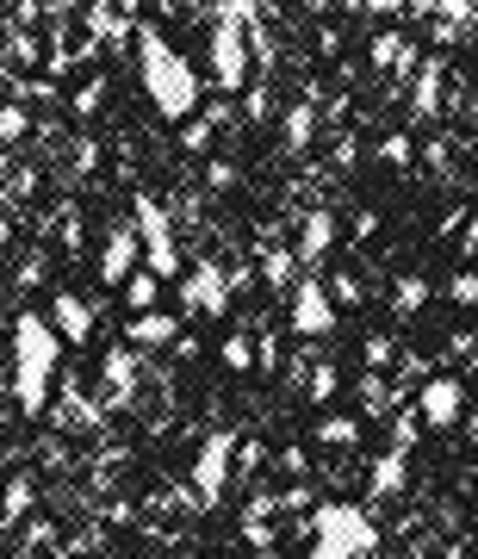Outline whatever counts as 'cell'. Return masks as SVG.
I'll return each instance as SVG.
<instances>
[{"label":"cell","instance_id":"2","mask_svg":"<svg viewBox=\"0 0 478 559\" xmlns=\"http://www.w3.org/2000/svg\"><path fill=\"white\" fill-rule=\"evenodd\" d=\"M138 69H143V94L156 100L162 119H187V112L200 106V75H193V62L180 57L156 25L138 32Z\"/></svg>","mask_w":478,"mask_h":559},{"label":"cell","instance_id":"5","mask_svg":"<svg viewBox=\"0 0 478 559\" xmlns=\"http://www.w3.org/2000/svg\"><path fill=\"white\" fill-rule=\"evenodd\" d=\"M212 81H218L224 94H237L242 81H249V44H242V25L224 20L212 25Z\"/></svg>","mask_w":478,"mask_h":559},{"label":"cell","instance_id":"23","mask_svg":"<svg viewBox=\"0 0 478 559\" xmlns=\"http://www.w3.org/2000/svg\"><path fill=\"white\" fill-rule=\"evenodd\" d=\"M330 392H336V367H318V380H311V399H330Z\"/></svg>","mask_w":478,"mask_h":559},{"label":"cell","instance_id":"21","mask_svg":"<svg viewBox=\"0 0 478 559\" xmlns=\"http://www.w3.org/2000/svg\"><path fill=\"white\" fill-rule=\"evenodd\" d=\"M106 380H112V392H124V385L138 380V360H131V355H112V360H106Z\"/></svg>","mask_w":478,"mask_h":559},{"label":"cell","instance_id":"11","mask_svg":"<svg viewBox=\"0 0 478 559\" xmlns=\"http://www.w3.org/2000/svg\"><path fill=\"white\" fill-rule=\"evenodd\" d=\"M50 330H57V342H87L94 336V305L75 299V293H57V305H50Z\"/></svg>","mask_w":478,"mask_h":559},{"label":"cell","instance_id":"14","mask_svg":"<svg viewBox=\"0 0 478 559\" xmlns=\"http://www.w3.org/2000/svg\"><path fill=\"white\" fill-rule=\"evenodd\" d=\"M156 293H162L156 274H131V280H124V299H131V311H138V318H143V311H156Z\"/></svg>","mask_w":478,"mask_h":559},{"label":"cell","instance_id":"16","mask_svg":"<svg viewBox=\"0 0 478 559\" xmlns=\"http://www.w3.org/2000/svg\"><path fill=\"white\" fill-rule=\"evenodd\" d=\"M398 485H404V454H385L373 466V498H392Z\"/></svg>","mask_w":478,"mask_h":559},{"label":"cell","instance_id":"22","mask_svg":"<svg viewBox=\"0 0 478 559\" xmlns=\"http://www.w3.org/2000/svg\"><path fill=\"white\" fill-rule=\"evenodd\" d=\"M25 503H32V479H13L7 485V516H25Z\"/></svg>","mask_w":478,"mask_h":559},{"label":"cell","instance_id":"3","mask_svg":"<svg viewBox=\"0 0 478 559\" xmlns=\"http://www.w3.org/2000/svg\"><path fill=\"white\" fill-rule=\"evenodd\" d=\"M379 547V528L355 503H323L311 516V559H367Z\"/></svg>","mask_w":478,"mask_h":559},{"label":"cell","instance_id":"10","mask_svg":"<svg viewBox=\"0 0 478 559\" xmlns=\"http://www.w3.org/2000/svg\"><path fill=\"white\" fill-rule=\"evenodd\" d=\"M138 274V230H112V237H106V249H100V280L106 286H124V280Z\"/></svg>","mask_w":478,"mask_h":559},{"label":"cell","instance_id":"27","mask_svg":"<svg viewBox=\"0 0 478 559\" xmlns=\"http://www.w3.org/2000/svg\"><path fill=\"white\" fill-rule=\"evenodd\" d=\"M454 299H459V305L478 299V280H473V274H454Z\"/></svg>","mask_w":478,"mask_h":559},{"label":"cell","instance_id":"4","mask_svg":"<svg viewBox=\"0 0 478 559\" xmlns=\"http://www.w3.org/2000/svg\"><path fill=\"white\" fill-rule=\"evenodd\" d=\"M138 237H143V255H150V274L180 280V249H175V230H168V212L150 193H138Z\"/></svg>","mask_w":478,"mask_h":559},{"label":"cell","instance_id":"13","mask_svg":"<svg viewBox=\"0 0 478 559\" xmlns=\"http://www.w3.org/2000/svg\"><path fill=\"white\" fill-rule=\"evenodd\" d=\"M330 242H336V218H330V212H311L304 230H299V261H304V267L323 261V255H330Z\"/></svg>","mask_w":478,"mask_h":559},{"label":"cell","instance_id":"24","mask_svg":"<svg viewBox=\"0 0 478 559\" xmlns=\"http://www.w3.org/2000/svg\"><path fill=\"white\" fill-rule=\"evenodd\" d=\"M379 156L385 162H410V138H385L379 143Z\"/></svg>","mask_w":478,"mask_h":559},{"label":"cell","instance_id":"28","mask_svg":"<svg viewBox=\"0 0 478 559\" xmlns=\"http://www.w3.org/2000/svg\"><path fill=\"white\" fill-rule=\"evenodd\" d=\"M261 559H279V554H261Z\"/></svg>","mask_w":478,"mask_h":559},{"label":"cell","instance_id":"8","mask_svg":"<svg viewBox=\"0 0 478 559\" xmlns=\"http://www.w3.org/2000/svg\"><path fill=\"white\" fill-rule=\"evenodd\" d=\"M230 454H237V429H218V436L200 448V460H193V485H200L205 503L224 498V479H230Z\"/></svg>","mask_w":478,"mask_h":559},{"label":"cell","instance_id":"25","mask_svg":"<svg viewBox=\"0 0 478 559\" xmlns=\"http://www.w3.org/2000/svg\"><path fill=\"white\" fill-rule=\"evenodd\" d=\"M267 280H274V286H286V280H292V255H267Z\"/></svg>","mask_w":478,"mask_h":559},{"label":"cell","instance_id":"26","mask_svg":"<svg viewBox=\"0 0 478 559\" xmlns=\"http://www.w3.org/2000/svg\"><path fill=\"white\" fill-rule=\"evenodd\" d=\"M180 143H187V150H205V143H212V124H187V131H180Z\"/></svg>","mask_w":478,"mask_h":559},{"label":"cell","instance_id":"17","mask_svg":"<svg viewBox=\"0 0 478 559\" xmlns=\"http://www.w3.org/2000/svg\"><path fill=\"white\" fill-rule=\"evenodd\" d=\"M392 305H398V318H410V311H422L429 305V280H398V293H392Z\"/></svg>","mask_w":478,"mask_h":559},{"label":"cell","instance_id":"9","mask_svg":"<svg viewBox=\"0 0 478 559\" xmlns=\"http://www.w3.org/2000/svg\"><path fill=\"white\" fill-rule=\"evenodd\" d=\"M417 411H422V423H429V429H454V417L466 411V392H459V380H447V373H435V380L422 385Z\"/></svg>","mask_w":478,"mask_h":559},{"label":"cell","instance_id":"7","mask_svg":"<svg viewBox=\"0 0 478 559\" xmlns=\"http://www.w3.org/2000/svg\"><path fill=\"white\" fill-rule=\"evenodd\" d=\"M180 305L187 311H205V318H224L230 311V274L224 267H193V274H180Z\"/></svg>","mask_w":478,"mask_h":559},{"label":"cell","instance_id":"19","mask_svg":"<svg viewBox=\"0 0 478 559\" xmlns=\"http://www.w3.org/2000/svg\"><path fill=\"white\" fill-rule=\"evenodd\" d=\"M224 367H230V373H249V367H255V342L242 336V330L224 342Z\"/></svg>","mask_w":478,"mask_h":559},{"label":"cell","instance_id":"6","mask_svg":"<svg viewBox=\"0 0 478 559\" xmlns=\"http://www.w3.org/2000/svg\"><path fill=\"white\" fill-rule=\"evenodd\" d=\"M292 330H299V336H311V342L336 330V299H330V286H323V280L304 274L299 286H292Z\"/></svg>","mask_w":478,"mask_h":559},{"label":"cell","instance_id":"12","mask_svg":"<svg viewBox=\"0 0 478 559\" xmlns=\"http://www.w3.org/2000/svg\"><path fill=\"white\" fill-rule=\"evenodd\" d=\"M124 336L138 342V348H162V342H180V323L168 311H143V318L124 323Z\"/></svg>","mask_w":478,"mask_h":559},{"label":"cell","instance_id":"20","mask_svg":"<svg viewBox=\"0 0 478 559\" xmlns=\"http://www.w3.org/2000/svg\"><path fill=\"white\" fill-rule=\"evenodd\" d=\"M25 131H32V119H25V106H0V143H20Z\"/></svg>","mask_w":478,"mask_h":559},{"label":"cell","instance_id":"18","mask_svg":"<svg viewBox=\"0 0 478 559\" xmlns=\"http://www.w3.org/2000/svg\"><path fill=\"white\" fill-rule=\"evenodd\" d=\"M318 441H330V448H348V441H360V423H355V417H323V423H318Z\"/></svg>","mask_w":478,"mask_h":559},{"label":"cell","instance_id":"15","mask_svg":"<svg viewBox=\"0 0 478 559\" xmlns=\"http://www.w3.org/2000/svg\"><path fill=\"white\" fill-rule=\"evenodd\" d=\"M311 138H318V112H311V106H292V112H286V143L304 150Z\"/></svg>","mask_w":478,"mask_h":559},{"label":"cell","instance_id":"1","mask_svg":"<svg viewBox=\"0 0 478 559\" xmlns=\"http://www.w3.org/2000/svg\"><path fill=\"white\" fill-rule=\"evenodd\" d=\"M57 330L44 311H20L13 318V399L20 411L38 417L44 404H50V385H57Z\"/></svg>","mask_w":478,"mask_h":559}]
</instances>
